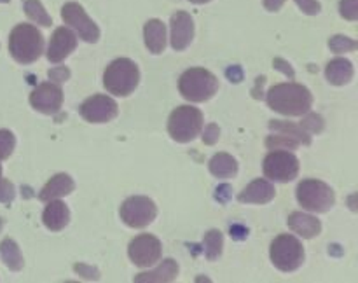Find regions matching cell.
Instances as JSON below:
<instances>
[{
    "label": "cell",
    "instance_id": "5",
    "mask_svg": "<svg viewBox=\"0 0 358 283\" xmlns=\"http://www.w3.org/2000/svg\"><path fill=\"white\" fill-rule=\"evenodd\" d=\"M203 124L205 121H203V114L199 108L182 105L171 112L170 119H168V131L175 142L187 143L201 133Z\"/></svg>",
    "mask_w": 358,
    "mask_h": 283
},
{
    "label": "cell",
    "instance_id": "26",
    "mask_svg": "<svg viewBox=\"0 0 358 283\" xmlns=\"http://www.w3.org/2000/svg\"><path fill=\"white\" fill-rule=\"evenodd\" d=\"M203 245H205V254L208 261H215L222 254V245H224V236L220 231L212 229L205 234L203 238Z\"/></svg>",
    "mask_w": 358,
    "mask_h": 283
},
{
    "label": "cell",
    "instance_id": "23",
    "mask_svg": "<svg viewBox=\"0 0 358 283\" xmlns=\"http://www.w3.org/2000/svg\"><path fill=\"white\" fill-rule=\"evenodd\" d=\"M210 171L217 178H231L238 173V163L233 156L226 152L215 154L210 161Z\"/></svg>",
    "mask_w": 358,
    "mask_h": 283
},
{
    "label": "cell",
    "instance_id": "33",
    "mask_svg": "<svg viewBox=\"0 0 358 283\" xmlns=\"http://www.w3.org/2000/svg\"><path fill=\"white\" fill-rule=\"evenodd\" d=\"M16 196V189L9 180L0 177V203H10Z\"/></svg>",
    "mask_w": 358,
    "mask_h": 283
},
{
    "label": "cell",
    "instance_id": "15",
    "mask_svg": "<svg viewBox=\"0 0 358 283\" xmlns=\"http://www.w3.org/2000/svg\"><path fill=\"white\" fill-rule=\"evenodd\" d=\"M194 37V21L191 14L178 10L171 16V48L175 51H184Z\"/></svg>",
    "mask_w": 358,
    "mask_h": 283
},
{
    "label": "cell",
    "instance_id": "7",
    "mask_svg": "<svg viewBox=\"0 0 358 283\" xmlns=\"http://www.w3.org/2000/svg\"><path fill=\"white\" fill-rule=\"evenodd\" d=\"M271 261L280 271L292 273L299 269L304 262V247L296 236L292 234H280L273 240L271 250Z\"/></svg>",
    "mask_w": 358,
    "mask_h": 283
},
{
    "label": "cell",
    "instance_id": "17",
    "mask_svg": "<svg viewBox=\"0 0 358 283\" xmlns=\"http://www.w3.org/2000/svg\"><path fill=\"white\" fill-rule=\"evenodd\" d=\"M76 189V184H73L72 178L66 173H58L48 182V184L42 187L41 194H38V199L44 203L51 201V199L63 198V196H69L70 192H73Z\"/></svg>",
    "mask_w": 358,
    "mask_h": 283
},
{
    "label": "cell",
    "instance_id": "29",
    "mask_svg": "<svg viewBox=\"0 0 358 283\" xmlns=\"http://www.w3.org/2000/svg\"><path fill=\"white\" fill-rule=\"evenodd\" d=\"M329 48L332 49L334 52H348V51H355L358 48V44L353 38L345 37V35H336L329 41Z\"/></svg>",
    "mask_w": 358,
    "mask_h": 283
},
{
    "label": "cell",
    "instance_id": "40",
    "mask_svg": "<svg viewBox=\"0 0 358 283\" xmlns=\"http://www.w3.org/2000/svg\"><path fill=\"white\" fill-rule=\"evenodd\" d=\"M189 2H192V3H206V2H210V0H189Z\"/></svg>",
    "mask_w": 358,
    "mask_h": 283
},
{
    "label": "cell",
    "instance_id": "34",
    "mask_svg": "<svg viewBox=\"0 0 358 283\" xmlns=\"http://www.w3.org/2000/svg\"><path fill=\"white\" fill-rule=\"evenodd\" d=\"M297 6L301 7V10L306 14H310V16H313V14H318L320 13V3H318V0H296Z\"/></svg>",
    "mask_w": 358,
    "mask_h": 283
},
{
    "label": "cell",
    "instance_id": "20",
    "mask_svg": "<svg viewBox=\"0 0 358 283\" xmlns=\"http://www.w3.org/2000/svg\"><path fill=\"white\" fill-rule=\"evenodd\" d=\"M143 37H145V45L154 55H159L166 48V28H164L163 21H147L145 28H143Z\"/></svg>",
    "mask_w": 358,
    "mask_h": 283
},
{
    "label": "cell",
    "instance_id": "42",
    "mask_svg": "<svg viewBox=\"0 0 358 283\" xmlns=\"http://www.w3.org/2000/svg\"><path fill=\"white\" fill-rule=\"evenodd\" d=\"M0 177H2V166H0Z\"/></svg>",
    "mask_w": 358,
    "mask_h": 283
},
{
    "label": "cell",
    "instance_id": "9",
    "mask_svg": "<svg viewBox=\"0 0 358 283\" xmlns=\"http://www.w3.org/2000/svg\"><path fill=\"white\" fill-rule=\"evenodd\" d=\"M264 175L275 182H292L299 175V159L289 150H271L262 164Z\"/></svg>",
    "mask_w": 358,
    "mask_h": 283
},
{
    "label": "cell",
    "instance_id": "22",
    "mask_svg": "<svg viewBox=\"0 0 358 283\" xmlns=\"http://www.w3.org/2000/svg\"><path fill=\"white\" fill-rule=\"evenodd\" d=\"M178 275V266L173 259H166L157 269L135 276L136 283L142 282H173Z\"/></svg>",
    "mask_w": 358,
    "mask_h": 283
},
{
    "label": "cell",
    "instance_id": "10",
    "mask_svg": "<svg viewBox=\"0 0 358 283\" xmlns=\"http://www.w3.org/2000/svg\"><path fill=\"white\" fill-rule=\"evenodd\" d=\"M129 259L138 268H150L156 262H159L161 254H163V247L161 241L152 234H140L135 240H131L128 247Z\"/></svg>",
    "mask_w": 358,
    "mask_h": 283
},
{
    "label": "cell",
    "instance_id": "13",
    "mask_svg": "<svg viewBox=\"0 0 358 283\" xmlns=\"http://www.w3.org/2000/svg\"><path fill=\"white\" fill-rule=\"evenodd\" d=\"M30 103L35 110L42 112V114L52 115L59 112L63 103V91L58 84L52 82H42L31 91Z\"/></svg>",
    "mask_w": 358,
    "mask_h": 283
},
{
    "label": "cell",
    "instance_id": "39",
    "mask_svg": "<svg viewBox=\"0 0 358 283\" xmlns=\"http://www.w3.org/2000/svg\"><path fill=\"white\" fill-rule=\"evenodd\" d=\"M276 63H278V65H282V66H276V68H280V70H283V72L287 73V75H290V77H294V70L290 68V65L289 63H285L283 61V59H275Z\"/></svg>",
    "mask_w": 358,
    "mask_h": 283
},
{
    "label": "cell",
    "instance_id": "28",
    "mask_svg": "<svg viewBox=\"0 0 358 283\" xmlns=\"http://www.w3.org/2000/svg\"><path fill=\"white\" fill-rule=\"evenodd\" d=\"M266 145L271 150H294L301 145V142L297 138H294V136L282 133L278 136H269Z\"/></svg>",
    "mask_w": 358,
    "mask_h": 283
},
{
    "label": "cell",
    "instance_id": "14",
    "mask_svg": "<svg viewBox=\"0 0 358 283\" xmlns=\"http://www.w3.org/2000/svg\"><path fill=\"white\" fill-rule=\"evenodd\" d=\"M77 48V35L70 28L59 27L52 34L48 45V59L51 63H59Z\"/></svg>",
    "mask_w": 358,
    "mask_h": 283
},
{
    "label": "cell",
    "instance_id": "30",
    "mask_svg": "<svg viewBox=\"0 0 358 283\" xmlns=\"http://www.w3.org/2000/svg\"><path fill=\"white\" fill-rule=\"evenodd\" d=\"M16 147V138L9 129H0V159H7Z\"/></svg>",
    "mask_w": 358,
    "mask_h": 283
},
{
    "label": "cell",
    "instance_id": "18",
    "mask_svg": "<svg viewBox=\"0 0 358 283\" xmlns=\"http://www.w3.org/2000/svg\"><path fill=\"white\" fill-rule=\"evenodd\" d=\"M42 220H44V226L49 231H62L69 224L70 212L65 203L58 201V199H51V201H48V206L42 213Z\"/></svg>",
    "mask_w": 358,
    "mask_h": 283
},
{
    "label": "cell",
    "instance_id": "3",
    "mask_svg": "<svg viewBox=\"0 0 358 283\" xmlns=\"http://www.w3.org/2000/svg\"><path fill=\"white\" fill-rule=\"evenodd\" d=\"M178 89L185 100L201 103V101L210 100L217 93L219 80L210 70L194 66V68H189L182 73L180 79H178Z\"/></svg>",
    "mask_w": 358,
    "mask_h": 283
},
{
    "label": "cell",
    "instance_id": "1",
    "mask_svg": "<svg viewBox=\"0 0 358 283\" xmlns=\"http://www.w3.org/2000/svg\"><path fill=\"white\" fill-rule=\"evenodd\" d=\"M268 105L283 115H304L311 110L313 94L303 84H276L268 91Z\"/></svg>",
    "mask_w": 358,
    "mask_h": 283
},
{
    "label": "cell",
    "instance_id": "19",
    "mask_svg": "<svg viewBox=\"0 0 358 283\" xmlns=\"http://www.w3.org/2000/svg\"><path fill=\"white\" fill-rule=\"evenodd\" d=\"M289 227L294 231L296 234H299V236L303 238H315L320 234L322 231V224L320 220L317 219V217L313 215H308V213H303V212H294L289 215Z\"/></svg>",
    "mask_w": 358,
    "mask_h": 283
},
{
    "label": "cell",
    "instance_id": "4",
    "mask_svg": "<svg viewBox=\"0 0 358 283\" xmlns=\"http://www.w3.org/2000/svg\"><path fill=\"white\" fill-rule=\"evenodd\" d=\"M140 80L138 66L135 61L128 58L114 59L110 65L105 68L103 73V86L110 94L117 96H128L136 89Z\"/></svg>",
    "mask_w": 358,
    "mask_h": 283
},
{
    "label": "cell",
    "instance_id": "8",
    "mask_svg": "<svg viewBox=\"0 0 358 283\" xmlns=\"http://www.w3.org/2000/svg\"><path fill=\"white\" fill-rule=\"evenodd\" d=\"M119 213L126 226L133 227V229H142L156 219L157 206L152 199L145 198V196H131L122 203Z\"/></svg>",
    "mask_w": 358,
    "mask_h": 283
},
{
    "label": "cell",
    "instance_id": "21",
    "mask_svg": "<svg viewBox=\"0 0 358 283\" xmlns=\"http://www.w3.org/2000/svg\"><path fill=\"white\" fill-rule=\"evenodd\" d=\"M353 73H355V70H353L352 61L345 58H334L329 63L327 68H325V77L334 86H345V84H348L353 79Z\"/></svg>",
    "mask_w": 358,
    "mask_h": 283
},
{
    "label": "cell",
    "instance_id": "24",
    "mask_svg": "<svg viewBox=\"0 0 358 283\" xmlns=\"http://www.w3.org/2000/svg\"><path fill=\"white\" fill-rule=\"evenodd\" d=\"M0 255H2V261L10 271H20L23 269V255H21L20 247L16 245V241L13 240H3L0 243Z\"/></svg>",
    "mask_w": 358,
    "mask_h": 283
},
{
    "label": "cell",
    "instance_id": "41",
    "mask_svg": "<svg viewBox=\"0 0 358 283\" xmlns=\"http://www.w3.org/2000/svg\"><path fill=\"white\" fill-rule=\"evenodd\" d=\"M0 2H3V3H6V2H9V0H0Z\"/></svg>",
    "mask_w": 358,
    "mask_h": 283
},
{
    "label": "cell",
    "instance_id": "37",
    "mask_svg": "<svg viewBox=\"0 0 358 283\" xmlns=\"http://www.w3.org/2000/svg\"><path fill=\"white\" fill-rule=\"evenodd\" d=\"M49 77H51V80H56V82H65L70 77V70L65 68V66H58V68L49 70Z\"/></svg>",
    "mask_w": 358,
    "mask_h": 283
},
{
    "label": "cell",
    "instance_id": "32",
    "mask_svg": "<svg viewBox=\"0 0 358 283\" xmlns=\"http://www.w3.org/2000/svg\"><path fill=\"white\" fill-rule=\"evenodd\" d=\"M339 10H341L343 17H346L350 21H355L358 17V0H341Z\"/></svg>",
    "mask_w": 358,
    "mask_h": 283
},
{
    "label": "cell",
    "instance_id": "6",
    "mask_svg": "<svg viewBox=\"0 0 358 283\" xmlns=\"http://www.w3.org/2000/svg\"><path fill=\"white\" fill-rule=\"evenodd\" d=\"M297 201L304 210L313 213H325L334 206L336 194L332 187L317 178H306L297 185Z\"/></svg>",
    "mask_w": 358,
    "mask_h": 283
},
{
    "label": "cell",
    "instance_id": "25",
    "mask_svg": "<svg viewBox=\"0 0 358 283\" xmlns=\"http://www.w3.org/2000/svg\"><path fill=\"white\" fill-rule=\"evenodd\" d=\"M269 129H273V131H280V133H285V135L294 136V138H297L301 143H304V145H310V143H311L310 133L304 131V129L301 128V126L292 124V122L271 121V122H269Z\"/></svg>",
    "mask_w": 358,
    "mask_h": 283
},
{
    "label": "cell",
    "instance_id": "12",
    "mask_svg": "<svg viewBox=\"0 0 358 283\" xmlns=\"http://www.w3.org/2000/svg\"><path fill=\"white\" fill-rule=\"evenodd\" d=\"M117 103L107 94H93L80 105V115L87 122H108L117 115Z\"/></svg>",
    "mask_w": 358,
    "mask_h": 283
},
{
    "label": "cell",
    "instance_id": "38",
    "mask_svg": "<svg viewBox=\"0 0 358 283\" xmlns=\"http://www.w3.org/2000/svg\"><path fill=\"white\" fill-rule=\"evenodd\" d=\"M283 3H285V0H264V7L268 10H271V13L278 10Z\"/></svg>",
    "mask_w": 358,
    "mask_h": 283
},
{
    "label": "cell",
    "instance_id": "31",
    "mask_svg": "<svg viewBox=\"0 0 358 283\" xmlns=\"http://www.w3.org/2000/svg\"><path fill=\"white\" fill-rule=\"evenodd\" d=\"M301 128H303L304 131L310 133V135L311 133H318L324 129V119L317 114H308L306 117L303 119V122H301Z\"/></svg>",
    "mask_w": 358,
    "mask_h": 283
},
{
    "label": "cell",
    "instance_id": "35",
    "mask_svg": "<svg viewBox=\"0 0 358 283\" xmlns=\"http://www.w3.org/2000/svg\"><path fill=\"white\" fill-rule=\"evenodd\" d=\"M219 135H220L219 126L212 122V124H208L205 128V133H203V142H205L206 145H213V143L219 140Z\"/></svg>",
    "mask_w": 358,
    "mask_h": 283
},
{
    "label": "cell",
    "instance_id": "16",
    "mask_svg": "<svg viewBox=\"0 0 358 283\" xmlns=\"http://www.w3.org/2000/svg\"><path fill=\"white\" fill-rule=\"evenodd\" d=\"M276 189L266 178H257V180L252 182L250 185L243 189L238 196V201L241 203H254V205H266L271 199H275Z\"/></svg>",
    "mask_w": 358,
    "mask_h": 283
},
{
    "label": "cell",
    "instance_id": "27",
    "mask_svg": "<svg viewBox=\"0 0 358 283\" xmlns=\"http://www.w3.org/2000/svg\"><path fill=\"white\" fill-rule=\"evenodd\" d=\"M24 13L30 17L31 21H35L37 24H42V27H51L52 20L49 17V14L45 13V9L42 7V3L38 0H27L24 2Z\"/></svg>",
    "mask_w": 358,
    "mask_h": 283
},
{
    "label": "cell",
    "instance_id": "2",
    "mask_svg": "<svg viewBox=\"0 0 358 283\" xmlns=\"http://www.w3.org/2000/svg\"><path fill=\"white\" fill-rule=\"evenodd\" d=\"M9 52L23 65L37 61L44 52V37L34 24H17L9 35Z\"/></svg>",
    "mask_w": 358,
    "mask_h": 283
},
{
    "label": "cell",
    "instance_id": "36",
    "mask_svg": "<svg viewBox=\"0 0 358 283\" xmlns=\"http://www.w3.org/2000/svg\"><path fill=\"white\" fill-rule=\"evenodd\" d=\"M73 269H76V273H79V275L84 276L86 280H98V278H100V273H98L94 268H90V266L76 264V266H73Z\"/></svg>",
    "mask_w": 358,
    "mask_h": 283
},
{
    "label": "cell",
    "instance_id": "11",
    "mask_svg": "<svg viewBox=\"0 0 358 283\" xmlns=\"http://www.w3.org/2000/svg\"><path fill=\"white\" fill-rule=\"evenodd\" d=\"M62 17L65 20L66 24H70V27L79 34V37L83 38V41L96 42L98 38H100V30H98V27L90 20V16H87L86 10L83 9V6H79L77 2H69L63 6Z\"/></svg>",
    "mask_w": 358,
    "mask_h": 283
}]
</instances>
